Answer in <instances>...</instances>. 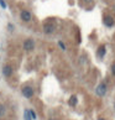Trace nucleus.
Returning a JSON list of instances; mask_svg holds the SVG:
<instances>
[{
    "mask_svg": "<svg viewBox=\"0 0 115 120\" xmlns=\"http://www.w3.org/2000/svg\"><path fill=\"white\" fill-rule=\"evenodd\" d=\"M27 112H29V114H30V115H31V116H32L33 119H36V114H35L33 110H27Z\"/></svg>",
    "mask_w": 115,
    "mask_h": 120,
    "instance_id": "nucleus-11",
    "label": "nucleus"
},
{
    "mask_svg": "<svg viewBox=\"0 0 115 120\" xmlns=\"http://www.w3.org/2000/svg\"><path fill=\"white\" fill-rule=\"evenodd\" d=\"M104 53H105V47L103 46L101 48H99V56H100V57H103V56H104Z\"/></svg>",
    "mask_w": 115,
    "mask_h": 120,
    "instance_id": "nucleus-10",
    "label": "nucleus"
},
{
    "mask_svg": "<svg viewBox=\"0 0 115 120\" xmlns=\"http://www.w3.org/2000/svg\"><path fill=\"white\" fill-rule=\"evenodd\" d=\"M99 120H104V119H99Z\"/></svg>",
    "mask_w": 115,
    "mask_h": 120,
    "instance_id": "nucleus-17",
    "label": "nucleus"
},
{
    "mask_svg": "<svg viewBox=\"0 0 115 120\" xmlns=\"http://www.w3.org/2000/svg\"><path fill=\"white\" fill-rule=\"evenodd\" d=\"M0 5H1V8H4V9L6 8V4H5V1H4V0H0Z\"/></svg>",
    "mask_w": 115,
    "mask_h": 120,
    "instance_id": "nucleus-13",
    "label": "nucleus"
},
{
    "mask_svg": "<svg viewBox=\"0 0 115 120\" xmlns=\"http://www.w3.org/2000/svg\"><path fill=\"white\" fill-rule=\"evenodd\" d=\"M11 73H12V67H11V66H9V64L4 66V67H3V74L6 75V77H9Z\"/></svg>",
    "mask_w": 115,
    "mask_h": 120,
    "instance_id": "nucleus-5",
    "label": "nucleus"
},
{
    "mask_svg": "<svg viewBox=\"0 0 115 120\" xmlns=\"http://www.w3.org/2000/svg\"><path fill=\"white\" fill-rule=\"evenodd\" d=\"M69 104L70 105H72V106H74V105H76L77 104V97H70V99H69Z\"/></svg>",
    "mask_w": 115,
    "mask_h": 120,
    "instance_id": "nucleus-8",
    "label": "nucleus"
},
{
    "mask_svg": "<svg viewBox=\"0 0 115 120\" xmlns=\"http://www.w3.org/2000/svg\"><path fill=\"white\" fill-rule=\"evenodd\" d=\"M111 72H113V74L115 75V64H113V66H111Z\"/></svg>",
    "mask_w": 115,
    "mask_h": 120,
    "instance_id": "nucleus-14",
    "label": "nucleus"
},
{
    "mask_svg": "<svg viewBox=\"0 0 115 120\" xmlns=\"http://www.w3.org/2000/svg\"><path fill=\"white\" fill-rule=\"evenodd\" d=\"M20 17L24 21H26V22H29V21L31 20V14L27 10H22V11H21V14H20Z\"/></svg>",
    "mask_w": 115,
    "mask_h": 120,
    "instance_id": "nucleus-4",
    "label": "nucleus"
},
{
    "mask_svg": "<svg viewBox=\"0 0 115 120\" xmlns=\"http://www.w3.org/2000/svg\"><path fill=\"white\" fill-rule=\"evenodd\" d=\"M59 46H61L62 48H63V50H66V46L63 45V42H62V41H59Z\"/></svg>",
    "mask_w": 115,
    "mask_h": 120,
    "instance_id": "nucleus-15",
    "label": "nucleus"
},
{
    "mask_svg": "<svg viewBox=\"0 0 115 120\" xmlns=\"http://www.w3.org/2000/svg\"><path fill=\"white\" fill-rule=\"evenodd\" d=\"M104 22H105V25H107V26H113L114 25V20L110 16H105L104 17Z\"/></svg>",
    "mask_w": 115,
    "mask_h": 120,
    "instance_id": "nucleus-7",
    "label": "nucleus"
},
{
    "mask_svg": "<svg viewBox=\"0 0 115 120\" xmlns=\"http://www.w3.org/2000/svg\"><path fill=\"white\" fill-rule=\"evenodd\" d=\"M96 94L101 95V97L107 94V86H105L104 83H101V84H99V86H98V88H96Z\"/></svg>",
    "mask_w": 115,
    "mask_h": 120,
    "instance_id": "nucleus-3",
    "label": "nucleus"
},
{
    "mask_svg": "<svg viewBox=\"0 0 115 120\" xmlns=\"http://www.w3.org/2000/svg\"><path fill=\"white\" fill-rule=\"evenodd\" d=\"M21 93H22V95L25 98H31L33 95V89L31 87H24L22 90H21Z\"/></svg>",
    "mask_w": 115,
    "mask_h": 120,
    "instance_id": "nucleus-2",
    "label": "nucleus"
},
{
    "mask_svg": "<svg viewBox=\"0 0 115 120\" xmlns=\"http://www.w3.org/2000/svg\"><path fill=\"white\" fill-rule=\"evenodd\" d=\"M83 1H84V3H92L93 0H83Z\"/></svg>",
    "mask_w": 115,
    "mask_h": 120,
    "instance_id": "nucleus-16",
    "label": "nucleus"
},
{
    "mask_svg": "<svg viewBox=\"0 0 115 120\" xmlns=\"http://www.w3.org/2000/svg\"><path fill=\"white\" fill-rule=\"evenodd\" d=\"M4 114H5V106L3 104H0V116H3Z\"/></svg>",
    "mask_w": 115,
    "mask_h": 120,
    "instance_id": "nucleus-9",
    "label": "nucleus"
},
{
    "mask_svg": "<svg viewBox=\"0 0 115 120\" xmlns=\"http://www.w3.org/2000/svg\"><path fill=\"white\" fill-rule=\"evenodd\" d=\"M33 47H35V42H33V40H31V38L25 40V42H24V50H25L26 52L32 51V50H33Z\"/></svg>",
    "mask_w": 115,
    "mask_h": 120,
    "instance_id": "nucleus-1",
    "label": "nucleus"
},
{
    "mask_svg": "<svg viewBox=\"0 0 115 120\" xmlns=\"http://www.w3.org/2000/svg\"><path fill=\"white\" fill-rule=\"evenodd\" d=\"M53 30H55V27H53V25H51V24H46L43 26V31H45V34H47V35L52 34Z\"/></svg>",
    "mask_w": 115,
    "mask_h": 120,
    "instance_id": "nucleus-6",
    "label": "nucleus"
},
{
    "mask_svg": "<svg viewBox=\"0 0 115 120\" xmlns=\"http://www.w3.org/2000/svg\"><path fill=\"white\" fill-rule=\"evenodd\" d=\"M25 119L26 120H31V118L29 116V112H27V110H25Z\"/></svg>",
    "mask_w": 115,
    "mask_h": 120,
    "instance_id": "nucleus-12",
    "label": "nucleus"
}]
</instances>
